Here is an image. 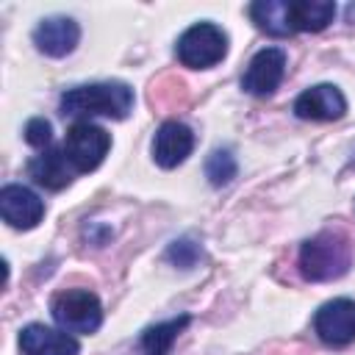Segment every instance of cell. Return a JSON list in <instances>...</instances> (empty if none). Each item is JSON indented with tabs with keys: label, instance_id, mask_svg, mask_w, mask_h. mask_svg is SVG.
<instances>
[{
	"label": "cell",
	"instance_id": "1",
	"mask_svg": "<svg viewBox=\"0 0 355 355\" xmlns=\"http://www.w3.org/2000/svg\"><path fill=\"white\" fill-rule=\"evenodd\" d=\"M133 108V89L119 80L105 83H83L72 86L61 94L64 116H108L125 119Z\"/></svg>",
	"mask_w": 355,
	"mask_h": 355
},
{
	"label": "cell",
	"instance_id": "2",
	"mask_svg": "<svg viewBox=\"0 0 355 355\" xmlns=\"http://www.w3.org/2000/svg\"><path fill=\"white\" fill-rule=\"evenodd\" d=\"M352 263V244L341 230H322L302 241L297 266L305 280L311 283H324L347 275Z\"/></svg>",
	"mask_w": 355,
	"mask_h": 355
},
{
	"label": "cell",
	"instance_id": "3",
	"mask_svg": "<svg viewBox=\"0 0 355 355\" xmlns=\"http://www.w3.org/2000/svg\"><path fill=\"white\" fill-rule=\"evenodd\" d=\"M175 55L189 69H208L227 55V33L214 22H197L180 33Z\"/></svg>",
	"mask_w": 355,
	"mask_h": 355
},
{
	"label": "cell",
	"instance_id": "4",
	"mask_svg": "<svg viewBox=\"0 0 355 355\" xmlns=\"http://www.w3.org/2000/svg\"><path fill=\"white\" fill-rule=\"evenodd\" d=\"M50 313L61 330L69 333H94L103 324V305L89 288H67L58 291L50 302Z\"/></svg>",
	"mask_w": 355,
	"mask_h": 355
},
{
	"label": "cell",
	"instance_id": "5",
	"mask_svg": "<svg viewBox=\"0 0 355 355\" xmlns=\"http://www.w3.org/2000/svg\"><path fill=\"white\" fill-rule=\"evenodd\" d=\"M64 155L75 172H92L111 150V136L94 122H75L64 139Z\"/></svg>",
	"mask_w": 355,
	"mask_h": 355
},
{
	"label": "cell",
	"instance_id": "6",
	"mask_svg": "<svg viewBox=\"0 0 355 355\" xmlns=\"http://www.w3.org/2000/svg\"><path fill=\"white\" fill-rule=\"evenodd\" d=\"M313 330L327 347H347L355 341V300L336 297L313 313Z\"/></svg>",
	"mask_w": 355,
	"mask_h": 355
},
{
	"label": "cell",
	"instance_id": "7",
	"mask_svg": "<svg viewBox=\"0 0 355 355\" xmlns=\"http://www.w3.org/2000/svg\"><path fill=\"white\" fill-rule=\"evenodd\" d=\"M286 75V53L280 47H263L252 55L241 75V89L252 97H269Z\"/></svg>",
	"mask_w": 355,
	"mask_h": 355
},
{
	"label": "cell",
	"instance_id": "8",
	"mask_svg": "<svg viewBox=\"0 0 355 355\" xmlns=\"http://www.w3.org/2000/svg\"><path fill=\"white\" fill-rule=\"evenodd\" d=\"M0 216L14 230H31L42 222L44 202L31 189H25L19 183H8L0 189Z\"/></svg>",
	"mask_w": 355,
	"mask_h": 355
},
{
	"label": "cell",
	"instance_id": "9",
	"mask_svg": "<svg viewBox=\"0 0 355 355\" xmlns=\"http://www.w3.org/2000/svg\"><path fill=\"white\" fill-rule=\"evenodd\" d=\"M80 42V25L72 17L55 14V17H44L36 31H33V44L39 53L50 55V58H64L69 55Z\"/></svg>",
	"mask_w": 355,
	"mask_h": 355
},
{
	"label": "cell",
	"instance_id": "10",
	"mask_svg": "<svg viewBox=\"0 0 355 355\" xmlns=\"http://www.w3.org/2000/svg\"><path fill=\"white\" fill-rule=\"evenodd\" d=\"M294 114L300 119H313V122H333L347 114V100L338 86L333 83H319L305 89L294 100Z\"/></svg>",
	"mask_w": 355,
	"mask_h": 355
},
{
	"label": "cell",
	"instance_id": "11",
	"mask_svg": "<svg viewBox=\"0 0 355 355\" xmlns=\"http://www.w3.org/2000/svg\"><path fill=\"white\" fill-rule=\"evenodd\" d=\"M194 150V133L189 125L169 119L155 130L153 139V158L158 166L164 169H175L178 164H183Z\"/></svg>",
	"mask_w": 355,
	"mask_h": 355
},
{
	"label": "cell",
	"instance_id": "12",
	"mask_svg": "<svg viewBox=\"0 0 355 355\" xmlns=\"http://www.w3.org/2000/svg\"><path fill=\"white\" fill-rule=\"evenodd\" d=\"M19 349L22 355H78L80 347L69 333L44 327V324H25L19 330Z\"/></svg>",
	"mask_w": 355,
	"mask_h": 355
},
{
	"label": "cell",
	"instance_id": "13",
	"mask_svg": "<svg viewBox=\"0 0 355 355\" xmlns=\"http://www.w3.org/2000/svg\"><path fill=\"white\" fill-rule=\"evenodd\" d=\"M72 164L67 161L64 150H42L39 155H33L28 161V175L36 186L42 189H50V191H58V189H67L72 183Z\"/></svg>",
	"mask_w": 355,
	"mask_h": 355
},
{
	"label": "cell",
	"instance_id": "14",
	"mask_svg": "<svg viewBox=\"0 0 355 355\" xmlns=\"http://www.w3.org/2000/svg\"><path fill=\"white\" fill-rule=\"evenodd\" d=\"M336 17V3L330 0H288L291 31L316 33L324 31Z\"/></svg>",
	"mask_w": 355,
	"mask_h": 355
},
{
	"label": "cell",
	"instance_id": "15",
	"mask_svg": "<svg viewBox=\"0 0 355 355\" xmlns=\"http://www.w3.org/2000/svg\"><path fill=\"white\" fill-rule=\"evenodd\" d=\"M252 22L269 33V36H291V19H288V0H258L250 6Z\"/></svg>",
	"mask_w": 355,
	"mask_h": 355
},
{
	"label": "cell",
	"instance_id": "16",
	"mask_svg": "<svg viewBox=\"0 0 355 355\" xmlns=\"http://www.w3.org/2000/svg\"><path fill=\"white\" fill-rule=\"evenodd\" d=\"M189 322H191V319L183 313V316H178V319L150 324V327L141 333V349H144V355H169L172 344L178 341V336L183 333V327H186Z\"/></svg>",
	"mask_w": 355,
	"mask_h": 355
},
{
	"label": "cell",
	"instance_id": "17",
	"mask_svg": "<svg viewBox=\"0 0 355 355\" xmlns=\"http://www.w3.org/2000/svg\"><path fill=\"white\" fill-rule=\"evenodd\" d=\"M239 172V164L227 147H216L205 161V178L211 186H227Z\"/></svg>",
	"mask_w": 355,
	"mask_h": 355
},
{
	"label": "cell",
	"instance_id": "18",
	"mask_svg": "<svg viewBox=\"0 0 355 355\" xmlns=\"http://www.w3.org/2000/svg\"><path fill=\"white\" fill-rule=\"evenodd\" d=\"M200 255H202V250H200V244H197L194 239H178V241H172L169 250H166V258H169L175 266H180V269H191V266L200 261Z\"/></svg>",
	"mask_w": 355,
	"mask_h": 355
},
{
	"label": "cell",
	"instance_id": "19",
	"mask_svg": "<svg viewBox=\"0 0 355 355\" xmlns=\"http://www.w3.org/2000/svg\"><path fill=\"white\" fill-rule=\"evenodd\" d=\"M25 141L31 147H39V150H47L50 141H53V125L44 119V116H33L25 122Z\"/></svg>",
	"mask_w": 355,
	"mask_h": 355
},
{
	"label": "cell",
	"instance_id": "20",
	"mask_svg": "<svg viewBox=\"0 0 355 355\" xmlns=\"http://www.w3.org/2000/svg\"><path fill=\"white\" fill-rule=\"evenodd\" d=\"M344 17H347V22H349V25H355V3H349V6H347Z\"/></svg>",
	"mask_w": 355,
	"mask_h": 355
}]
</instances>
